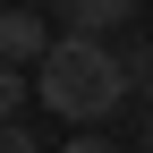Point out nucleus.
Returning a JSON list of instances; mask_svg holds the SVG:
<instances>
[{"instance_id": "f03ea898", "label": "nucleus", "mask_w": 153, "mask_h": 153, "mask_svg": "<svg viewBox=\"0 0 153 153\" xmlns=\"http://www.w3.org/2000/svg\"><path fill=\"white\" fill-rule=\"evenodd\" d=\"M51 60V34L34 9H0V68H43Z\"/></svg>"}, {"instance_id": "7ed1b4c3", "label": "nucleus", "mask_w": 153, "mask_h": 153, "mask_svg": "<svg viewBox=\"0 0 153 153\" xmlns=\"http://www.w3.org/2000/svg\"><path fill=\"white\" fill-rule=\"evenodd\" d=\"M60 17H68V34H119V26H136V0H60Z\"/></svg>"}, {"instance_id": "20e7f679", "label": "nucleus", "mask_w": 153, "mask_h": 153, "mask_svg": "<svg viewBox=\"0 0 153 153\" xmlns=\"http://www.w3.org/2000/svg\"><path fill=\"white\" fill-rule=\"evenodd\" d=\"M119 60H128V94H145V111H153V43H128Z\"/></svg>"}, {"instance_id": "f257e3e1", "label": "nucleus", "mask_w": 153, "mask_h": 153, "mask_svg": "<svg viewBox=\"0 0 153 153\" xmlns=\"http://www.w3.org/2000/svg\"><path fill=\"white\" fill-rule=\"evenodd\" d=\"M34 102L60 111L68 128H102L111 111L128 102V60L102 43V34H60L51 60L34 68Z\"/></svg>"}, {"instance_id": "423d86ee", "label": "nucleus", "mask_w": 153, "mask_h": 153, "mask_svg": "<svg viewBox=\"0 0 153 153\" xmlns=\"http://www.w3.org/2000/svg\"><path fill=\"white\" fill-rule=\"evenodd\" d=\"M0 153H43V136L34 128H0Z\"/></svg>"}, {"instance_id": "0eeeda50", "label": "nucleus", "mask_w": 153, "mask_h": 153, "mask_svg": "<svg viewBox=\"0 0 153 153\" xmlns=\"http://www.w3.org/2000/svg\"><path fill=\"white\" fill-rule=\"evenodd\" d=\"M68 153H119V145H111V136H94V128H85V136H68Z\"/></svg>"}, {"instance_id": "1a4fd4ad", "label": "nucleus", "mask_w": 153, "mask_h": 153, "mask_svg": "<svg viewBox=\"0 0 153 153\" xmlns=\"http://www.w3.org/2000/svg\"><path fill=\"white\" fill-rule=\"evenodd\" d=\"M0 9H26V0H0Z\"/></svg>"}, {"instance_id": "6e6552de", "label": "nucleus", "mask_w": 153, "mask_h": 153, "mask_svg": "<svg viewBox=\"0 0 153 153\" xmlns=\"http://www.w3.org/2000/svg\"><path fill=\"white\" fill-rule=\"evenodd\" d=\"M145 153H153V119H145Z\"/></svg>"}, {"instance_id": "39448f33", "label": "nucleus", "mask_w": 153, "mask_h": 153, "mask_svg": "<svg viewBox=\"0 0 153 153\" xmlns=\"http://www.w3.org/2000/svg\"><path fill=\"white\" fill-rule=\"evenodd\" d=\"M17 111H26V68H0V128H17Z\"/></svg>"}]
</instances>
